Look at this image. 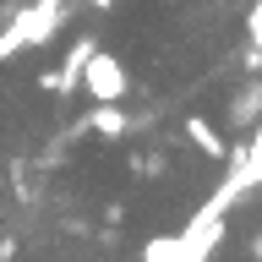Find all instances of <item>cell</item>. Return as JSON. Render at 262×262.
<instances>
[{"label": "cell", "mask_w": 262, "mask_h": 262, "mask_svg": "<svg viewBox=\"0 0 262 262\" xmlns=\"http://www.w3.org/2000/svg\"><path fill=\"white\" fill-rule=\"evenodd\" d=\"M93 49H98V44L82 33L77 44L66 49V60L55 66V71H44V77H38V88H44V93H55V98H71V93L82 88V66H88V55H93Z\"/></svg>", "instance_id": "3"}, {"label": "cell", "mask_w": 262, "mask_h": 262, "mask_svg": "<svg viewBox=\"0 0 262 262\" xmlns=\"http://www.w3.org/2000/svg\"><path fill=\"white\" fill-rule=\"evenodd\" d=\"M88 6H93V11H110V6H115V0H88Z\"/></svg>", "instance_id": "10"}, {"label": "cell", "mask_w": 262, "mask_h": 262, "mask_svg": "<svg viewBox=\"0 0 262 262\" xmlns=\"http://www.w3.org/2000/svg\"><path fill=\"white\" fill-rule=\"evenodd\" d=\"M186 142L196 147V153H202V159H229V147H224V137H219V131H213V120H202V115H186Z\"/></svg>", "instance_id": "5"}, {"label": "cell", "mask_w": 262, "mask_h": 262, "mask_svg": "<svg viewBox=\"0 0 262 262\" xmlns=\"http://www.w3.org/2000/svg\"><path fill=\"white\" fill-rule=\"evenodd\" d=\"M224 120H229L235 131H257V120H262V71H257L251 82H246V88H241L235 98H229Z\"/></svg>", "instance_id": "4"}, {"label": "cell", "mask_w": 262, "mask_h": 262, "mask_svg": "<svg viewBox=\"0 0 262 262\" xmlns=\"http://www.w3.org/2000/svg\"><path fill=\"white\" fill-rule=\"evenodd\" d=\"M88 131H98V137H126L131 120L120 104H93V115H88Z\"/></svg>", "instance_id": "6"}, {"label": "cell", "mask_w": 262, "mask_h": 262, "mask_svg": "<svg viewBox=\"0 0 262 262\" xmlns=\"http://www.w3.org/2000/svg\"><path fill=\"white\" fill-rule=\"evenodd\" d=\"M246 38L262 44V0H251V11H246Z\"/></svg>", "instance_id": "7"}, {"label": "cell", "mask_w": 262, "mask_h": 262, "mask_svg": "<svg viewBox=\"0 0 262 262\" xmlns=\"http://www.w3.org/2000/svg\"><path fill=\"white\" fill-rule=\"evenodd\" d=\"M251 257H257V262H262V235H251Z\"/></svg>", "instance_id": "9"}, {"label": "cell", "mask_w": 262, "mask_h": 262, "mask_svg": "<svg viewBox=\"0 0 262 262\" xmlns=\"http://www.w3.org/2000/svg\"><path fill=\"white\" fill-rule=\"evenodd\" d=\"M66 28V0H33L28 11H16L6 28H0V60H11V55H22V49L44 44L49 33Z\"/></svg>", "instance_id": "1"}, {"label": "cell", "mask_w": 262, "mask_h": 262, "mask_svg": "<svg viewBox=\"0 0 262 262\" xmlns=\"http://www.w3.org/2000/svg\"><path fill=\"white\" fill-rule=\"evenodd\" d=\"M82 88H88V98H93V104H120V98H126V66L115 60L110 49H93V55H88V66H82Z\"/></svg>", "instance_id": "2"}, {"label": "cell", "mask_w": 262, "mask_h": 262, "mask_svg": "<svg viewBox=\"0 0 262 262\" xmlns=\"http://www.w3.org/2000/svg\"><path fill=\"white\" fill-rule=\"evenodd\" d=\"M11 257H16V241L6 235V241H0V262H11Z\"/></svg>", "instance_id": "8"}]
</instances>
